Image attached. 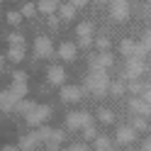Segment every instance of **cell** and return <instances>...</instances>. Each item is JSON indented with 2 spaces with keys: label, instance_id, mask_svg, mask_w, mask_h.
Segmentation results:
<instances>
[{
  "label": "cell",
  "instance_id": "6da1fadb",
  "mask_svg": "<svg viewBox=\"0 0 151 151\" xmlns=\"http://www.w3.org/2000/svg\"><path fill=\"white\" fill-rule=\"evenodd\" d=\"M86 86H88L93 93H95V95H102V93L107 90V86H110V83H107V73H105V68H98V66H95V68L90 71V76H88Z\"/></svg>",
  "mask_w": 151,
  "mask_h": 151
},
{
  "label": "cell",
  "instance_id": "7a4b0ae2",
  "mask_svg": "<svg viewBox=\"0 0 151 151\" xmlns=\"http://www.w3.org/2000/svg\"><path fill=\"white\" fill-rule=\"evenodd\" d=\"M66 124H68V129H81V127L93 124V117L88 115V112H73V115H68Z\"/></svg>",
  "mask_w": 151,
  "mask_h": 151
},
{
  "label": "cell",
  "instance_id": "3957f363",
  "mask_svg": "<svg viewBox=\"0 0 151 151\" xmlns=\"http://www.w3.org/2000/svg\"><path fill=\"white\" fill-rule=\"evenodd\" d=\"M110 12L115 20H127V15H129V3L127 0H110Z\"/></svg>",
  "mask_w": 151,
  "mask_h": 151
},
{
  "label": "cell",
  "instance_id": "277c9868",
  "mask_svg": "<svg viewBox=\"0 0 151 151\" xmlns=\"http://www.w3.org/2000/svg\"><path fill=\"white\" fill-rule=\"evenodd\" d=\"M144 71H146V66H144L141 59H134V56H132V59L127 61V78H139Z\"/></svg>",
  "mask_w": 151,
  "mask_h": 151
},
{
  "label": "cell",
  "instance_id": "5b68a950",
  "mask_svg": "<svg viewBox=\"0 0 151 151\" xmlns=\"http://www.w3.org/2000/svg\"><path fill=\"white\" fill-rule=\"evenodd\" d=\"M134 137H137L134 127H119L117 129V141L119 144H129V141H134Z\"/></svg>",
  "mask_w": 151,
  "mask_h": 151
},
{
  "label": "cell",
  "instance_id": "8992f818",
  "mask_svg": "<svg viewBox=\"0 0 151 151\" xmlns=\"http://www.w3.org/2000/svg\"><path fill=\"white\" fill-rule=\"evenodd\" d=\"M129 107H132V112H137V115H151V105L144 102L141 98H134L129 102Z\"/></svg>",
  "mask_w": 151,
  "mask_h": 151
},
{
  "label": "cell",
  "instance_id": "52a82bcc",
  "mask_svg": "<svg viewBox=\"0 0 151 151\" xmlns=\"http://www.w3.org/2000/svg\"><path fill=\"white\" fill-rule=\"evenodd\" d=\"M46 117H49V107H46V105L34 107V112H29V115H27V119H29L32 124H37V122H42V119H46Z\"/></svg>",
  "mask_w": 151,
  "mask_h": 151
},
{
  "label": "cell",
  "instance_id": "ba28073f",
  "mask_svg": "<svg viewBox=\"0 0 151 151\" xmlns=\"http://www.w3.org/2000/svg\"><path fill=\"white\" fill-rule=\"evenodd\" d=\"M34 49H37L39 56H49V54H51V42L46 39V37H42V39L34 42Z\"/></svg>",
  "mask_w": 151,
  "mask_h": 151
},
{
  "label": "cell",
  "instance_id": "9c48e42d",
  "mask_svg": "<svg viewBox=\"0 0 151 151\" xmlns=\"http://www.w3.org/2000/svg\"><path fill=\"white\" fill-rule=\"evenodd\" d=\"M61 98H63L66 102H76V100L81 98V90L76 88V86H68V88H63V90H61Z\"/></svg>",
  "mask_w": 151,
  "mask_h": 151
},
{
  "label": "cell",
  "instance_id": "30bf717a",
  "mask_svg": "<svg viewBox=\"0 0 151 151\" xmlns=\"http://www.w3.org/2000/svg\"><path fill=\"white\" fill-rule=\"evenodd\" d=\"M76 51H78V49H76V44H61L59 46V56L66 59V61H71L73 56H76Z\"/></svg>",
  "mask_w": 151,
  "mask_h": 151
},
{
  "label": "cell",
  "instance_id": "8fae6325",
  "mask_svg": "<svg viewBox=\"0 0 151 151\" xmlns=\"http://www.w3.org/2000/svg\"><path fill=\"white\" fill-rule=\"evenodd\" d=\"M59 0H39V12H56Z\"/></svg>",
  "mask_w": 151,
  "mask_h": 151
},
{
  "label": "cell",
  "instance_id": "7c38bea8",
  "mask_svg": "<svg viewBox=\"0 0 151 151\" xmlns=\"http://www.w3.org/2000/svg\"><path fill=\"white\" fill-rule=\"evenodd\" d=\"M134 49H137V42H132V39H124L119 44V51L124 56H134Z\"/></svg>",
  "mask_w": 151,
  "mask_h": 151
},
{
  "label": "cell",
  "instance_id": "4fadbf2b",
  "mask_svg": "<svg viewBox=\"0 0 151 151\" xmlns=\"http://www.w3.org/2000/svg\"><path fill=\"white\" fill-rule=\"evenodd\" d=\"M93 63H95L98 68H107V66H112V54H107V51H105V54H100Z\"/></svg>",
  "mask_w": 151,
  "mask_h": 151
},
{
  "label": "cell",
  "instance_id": "5bb4252c",
  "mask_svg": "<svg viewBox=\"0 0 151 151\" xmlns=\"http://www.w3.org/2000/svg\"><path fill=\"white\" fill-rule=\"evenodd\" d=\"M59 15H61V20H73V17H76V7L73 5H61L59 7Z\"/></svg>",
  "mask_w": 151,
  "mask_h": 151
},
{
  "label": "cell",
  "instance_id": "9a60e30c",
  "mask_svg": "<svg viewBox=\"0 0 151 151\" xmlns=\"http://www.w3.org/2000/svg\"><path fill=\"white\" fill-rule=\"evenodd\" d=\"M49 81H51V83H61V81H63V68L51 66V68H49Z\"/></svg>",
  "mask_w": 151,
  "mask_h": 151
},
{
  "label": "cell",
  "instance_id": "2e32d148",
  "mask_svg": "<svg viewBox=\"0 0 151 151\" xmlns=\"http://www.w3.org/2000/svg\"><path fill=\"white\" fill-rule=\"evenodd\" d=\"M90 32H93V24H90V22H81V24H78V37H81V39L90 37Z\"/></svg>",
  "mask_w": 151,
  "mask_h": 151
},
{
  "label": "cell",
  "instance_id": "e0dca14e",
  "mask_svg": "<svg viewBox=\"0 0 151 151\" xmlns=\"http://www.w3.org/2000/svg\"><path fill=\"white\" fill-rule=\"evenodd\" d=\"M95 149L98 151H110V139L107 137H98L95 139Z\"/></svg>",
  "mask_w": 151,
  "mask_h": 151
},
{
  "label": "cell",
  "instance_id": "ac0fdd59",
  "mask_svg": "<svg viewBox=\"0 0 151 151\" xmlns=\"http://www.w3.org/2000/svg\"><path fill=\"white\" fill-rule=\"evenodd\" d=\"M83 134H86V139H98V132H95V127H93V124L83 127Z\"/></svg>",
  "mask_w": 151,
  "mask_h": 151
},
{
  "label": "cell",
  "instance_id": "d6986e66",
  "mask_svg": "<svg viewBox=\"0 0 151 151\" xmlns=\"http://www.w3.org/2000/svg\"><path fill=\"white\" fill-rule=\"evenodd\" d=\"M144 88H146L144 83H137V81H134V83L129 86V90H132V93H137V95H141V93H144Z\"/></svg>",
  "mask_w": 151,
  "mask_h": 151
},
{
  "label": "cell",
  "instance_id": "ffe728a7",
  "mask_svg": "<svg viewBox=\"0 0 151 151\" xmlns=\"http://www.w3.org/2000/svg\"><path fill=\"white\" fill-rule=\"evenodd\" d=\"M10 59H12V61L22 59V46H12V49H10Z\"/></svg>",
  "mask_w": 151,
  "mask_h": 151
},
{
  "label": "cell",
  "instance_id": "44dd1931",
  "mask_svg": "<svg viewBox=\"0 0 151 151\" xmlns=\"http://www.w3.org/2000/svg\"><path fill=\"white\" fill-rule=\"evenodd\" d=\"M98 115H100V119H102V122H112V112H110V110H100Z\"/></svg>",
  "mask_w": 151,
  "mask_h": 151
},
{
  "label": "cell",
  "instance_id": "7402d4cb",
  "mask_svg": "<svg viewBox=\"0 0 151 151\" xmlns=\"http://www.w3.org/2000/svg\"><path fill=\"white\" fill-rule=\"evenodd\" d=\"M112 93H115V95H122V93H124V86H122V83H112Z\"/></svg>",
  "mask_w": 151,
  "mask_h": 151
},
{
  "label": "cell",
  "instance_id": "603a6c76",
  "mask_svg": "<svg viewBox=\"0 0 151 151\" xmlns=\"http://www.w3.org/2000/svg\"><path fill=\"white\" fill-rule=\"evenodd\" d=\"M146 46V51H151V29H146V34H144V42H141Z\"/></svg>",
  "mask_w": 151,
  "mask_h": 151
},
{
  "label": "cell",
  "instance_id": "cb8c5ba5",
  "mask_svg": "<svg viewBox=\"0 0 151 151\" xmlns=\"http://www.w3.org/2000/svg\"><path fill=\"white\" fill-rule=\"evenodd\" d=\"M134 129H146V119L144 117H137L134 119Z\"/></svg>",
  "mask_w": 151,
  "mask_h": 151
},
{
  "label": "cell",
  "instance_id": "d4e9b609",
  "mask_svg": "<svg viewBox=\"0 0 151 151\" xmlns=\"http://www.w3.org/2000/svg\"><path fill=\"white\" fill-rule=\"evenodd\" d=\"M141 100L151 105V88H144V93H141Z\"/></svg>",
  "mask_w": 151,
  "mask_h": 151
},
{
  "label": "cell",
  "instance_id": "484cf974",
  "mask_svg": "<svg viewBox=\"0 0 151 151\" xmlns=\"http://www.w3.org/2000/svg\"><path fill=\"white\" fill-rule=\"evenodd\" d=\"M90 42H93L90 37H86V39H78V46H90Z\"/></svg>",
  "mask_w": 151,
  "mask_h": 151
},
{
  "label": "cell",
  "instance_id": "4316f807",
  "mask_svg": "<svg viewBox=\"0 0 151 151\" xmlns=\"http://www.w3.org/2000/svg\"><path fill=\"white\" fill-rule=\"evenodd\" d=\"M86 3H88V0H71V5H73V7H83Z\"/></svg>",
  "mask_w": 151,
  "mask_h": 151
},
{
  "label": "cell",
  "instance_id": "83f0119b",
  "mask_svg": "<svg viewBox=\"0 0 151 151\" xmlns=\"http://www.w3.org/2000/svg\"><path fill=\"white\" fill-rule=\"evenodd\" d=\"M7 20H10V22H17V20H20V12H10V15H7Z\"/></svg>",
  "mask_w": 151,
  "mask_h": 151
},
{
  "label": "cell",
  "instance_id": "f1b7e54d",
  "mask_svg": "<svg viewBox=\"0 0 151 151\" xmlns=\"http://www.w3.org/2000/svg\"><path fill=\"white\" fill-rule=\"evenodd\" d=\"M107 44H110V42L105 39V37H102V39H98V46H100V49H107Z\"/></svg>",
  "mask_w": 151,
  "mask_h": 151
},
{
  "label": "cell",
  "instance_id": "f546056e",
  "mask_svg": "<svg viewBox=\"0 0 151 151\" xmlns=\"http://www.w3.org/2000/svg\"><path fill=\"white\" fill-rule=\"evenodd\" d=\"M144 151H151V141H149V144H144Z\"/></svg>",
  "mask_w": 151,
  "mask_h": 151
},
{
  "label": "cell",
  "instance_id": "4dcf8cb0",
  "mask_svg": "<svg viewBox=\"0 0 151 151\" xmlns=\"http://www.w3.org/2000/svg\"><path fill=\"white\" fill-rule=\"evenodd\" d=\"M100 3H102V0H100Z\"/></svg>",
  "mask_w": 151,
  "mask_h": 151
}]
</instances>
